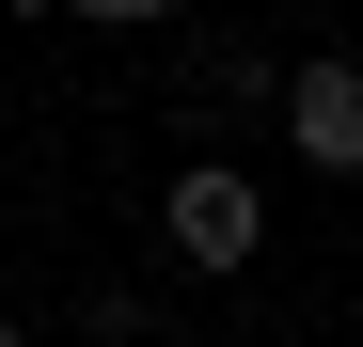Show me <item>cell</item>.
<instances>
[{"label":"cell","instance_id":"obj_1","mask_svg":"<svg viewBox=\"0 0 363 347\" xmlns=\"http://www.w3.org/2000/svg\"><path fill=\"white\" fill-rule=\"evenodd\" d=\"M158 237L190 253V268H221V284H237V268L269 253V190H253L237 158H190V174L158 190Z\"/></svg>","mask_w":363,"mask_h":347},{"label":"cell","instance_id":"obj_2","mask_svg":"<svg viewBox=\"0 0 363 347\" xmlns=\"http://www.w3.org/2000/svg\"><path fill=\"white\" fill-rule=\"evenodd\" d=\"M284 142H300V174H363V64L347 47L284 64Z\"/></svg>","mask_w":363,"mask_h":347},{"label":"cell","instance_id":"obj_3","mask_svg":"<svg viewBox=\"0 0 363 347\" xmlns=\"http://www.w3.org/2000/svg\"><path fill=\"white\" fill-rule=\"evenodd\" d=\"M64 16H95V32H143V16H174V0H64Z\"/></svg>","mask_w":363,"mask_h":347},{"label":"cell","instance_id":"obj_4","mask_svg":"<svg viewBox=\"0 0 363 347\" xmlns=\"http://www.w3.org/2000/svg\"><path fill=\"white\" fill-rule=\"evenodd\" d=\"M0 347H32V331H16V316H0Z\"/></svg>","mask_w":363,"mask_h":347}]
</instances>
